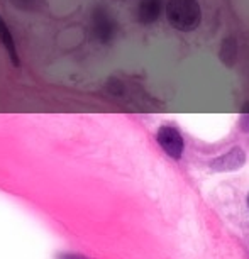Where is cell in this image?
Segmentation results:
<instances>
[{
	"label": "cell",
	"mask_w": 249,
	"mask_h": 259,
	"mask_svg": "<svg viewBox=\"0 0 249 259\" xmlns=\"http://www.w3.org/2000/svg\"><path fill=\"white\" fill-rule=\"evenodd\" d=\"M166 19L177 31H195L202 22V9L198 0H168Z\"/></svg>",
	"instance_id": "cell-1"
},
{
	"label": "cell",
	"mask_w": 249,
	"mask_h": 259,
	"mask_svg": "<svg viewBox=\"0 0 249 259\" xmlns=\"http://www.w3.org/2000/svg\"><path fill=\"white\" fill-rule=\"evenodd\" d=\"M90 29L94 37L102 45H109L117 34V22L112 12L105 7H97L92 12L90 17Z\"/></svg>",
	"instance_id": "cell-2"
},
{
	"label": "cell",
	"mask_w": 249,
	"mask_h": 259,
	"mask_svg": "<svg viewBox=\"0 0 249 259\" xmlns=\"http://www.w3.org/2000/svg\"><path fill=\"white\" fill-rule=\"evenodd\" d=\"M156 141L161 146V149L164 151L170 158L180 159L185 149V141L180 134V131L175 125H161L156 134Z\"/></svg>",
	"instance_id": "cell-3"
},
{
	"label": "cell",
	"mask_w": 249,
	"mask_h": 259,
	"mask_svg": "<svg viewBox=\"0 0 249 259\" xmlns=\"http://www.w3.org/2000/svg\"><path fill=\"white\" fill-rule=\"evenodd\" d=\"M246 161V154L241 148H232L231 151H227L226 154L219 156L211 163V168L214 171H234L239 169Z\"/></svg>",
	"instance_id": "cell-4"
},
{
	"label": "cell",
	"mask_w": 249,
	"mask_h": 259,
	"mask_svg": "<svg viewBox=\"0 0 249 259\" xmlns=\"http://www.w3.org/2000/svg\"><path fill=\"white\" fill-rule=\"evenodd\" d=\"M161 11H163V0H139L136 16L141 24H153L159 19Z\"/></svg>",
	"instance_id": "cell-5"
},
{
	"label": "cell",
	"mask_w": 249,
	"mask_h": 259,
	"mask_svg": "<svg viewBox=\"0 0 249 259\" xmlns=\"http://www.w3.org/2000/svg\"><path fill=\"white\" fill-rule=\"evenodd\" d=\"M0 45L4 46V50L7 51L9 58H11L12 65L19 66V53H17V46L16 41H14V36L9 29L7 22L4 21V17L0 16Z\"/></svg>",
	"instance_id": "cell-6"
},
{
	"label": "cell",
	"mask_w": 249,
	"mask_h": 259,
	"mask_svg": "<svg viewBox=\"0 0 249 259\" xmlns=\"http://www.w3.org/2000/svg\"><path fill=\"white\" fill-rule=\"evenodd\" d=\"M221 58H222L224 63H227V65H232L234 63V60H236V46H234V39H227V41H224Z\"/></svg>",
	"instance_id": "cell-7"
},
{
	"label": "cell",
	"mask_w": 249,
	"mask_h": 259,
	"mask_svg": "<svg viewBox=\"0 0 249 259\" xmlns=\"http://www.w3.org/2000/svg\"><path fill=\"white\" fill-rule=\"evenodd\" d=\"M239 127H241L242 133H249V105L244 107L241 119H239Z\"/></svg>",
	"instance_id": "cell-8"
},
{
	"label": "cell",
	"mask_w": 249,
	"mask_h": 259,
	"mask_svg": "<svg viewBox=\"0 0 249 259\" xmlns=\"http://www.w3.org/2000/svg\"><path fill=\"white\" fill-rule=\"evenodd\" d=\"M14 4L19 9H34L39 4V0H14Z\"/></svg>",
	"instance_id": "cell-9"
},
{
	"label": "cell",
	"mask_w": 249,
	"mask_h": 259,
	"mask_svg": "<svg viewBox=\"0 0 249 259\" xmlns=\"http://www.w3.org/2000/svg\"><path fill=\"white\" fill-rule=\"evenodd\" d=\"M63 259H87L85 256H81V254H70V252H65V254H63V256H61Z\"/></svg>",
	"instance_id": "cell-10"
},
{
	"label": "cell",
	"mask_w": 249,
	"mask_h": 259,
	"mask_svg": "<svg viewBox=\"0 0 249 259\" xmlns=\"http://www.w3.org/2000/svg\"><path fill=\"white\" fill-rule=\"evenodd\" d=\"M247 205H249V197H247Z\"/></svg>",
	"instance_id": "cell-11"
}]
</instances>
